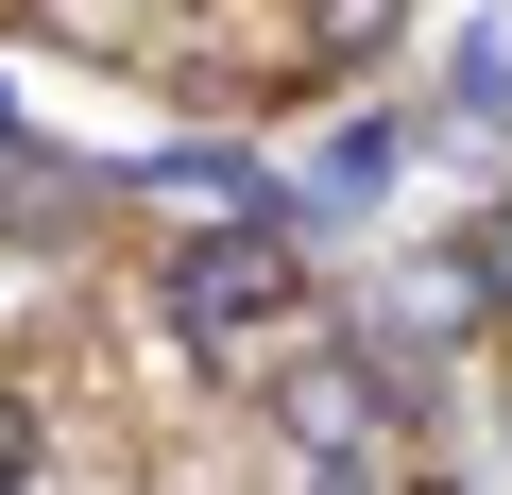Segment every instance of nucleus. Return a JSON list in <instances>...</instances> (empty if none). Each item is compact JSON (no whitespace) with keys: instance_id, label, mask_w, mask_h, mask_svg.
I'll list each match as a JSON object with an SVG mask.
<instances>
[{"instance_id":"nucleus-1","label":"nucleus","mask_w":512,"mask_h":495,"mask_svg":"<svg viewBox=\"0 0 512 495\" xmlns=\"http://www.w3.org/2000/svg\"><path fill=\"white\" fill-rule=\"evenodd\" d=\"M154 308H171L188 359H256L274 325H308V274H291L274 222H222V239H188V257H154Z\"/></svg>"},{"instance_id":"nucleus-2","label":"nucleus","mask_w":512,"mask_h":495,"mask_svg":"<svg viewBox=\"0 0 512 495\" xmlns=\"http://www.w3.org/2000/svg\"><path fill=\"white\" fill-rule=\"evenodd\" d=\"M291 444H308V461H376V393H359L342 359H325V376H291Z\"/></svg>"},{"instance_id":"nucleus-3","label":"nucleus","mask_w":512,"mask_h":495,"mask_svg":"<svg viewBox=\"0 0 512 495\" xmlns=\"http://www.w3.org/2000/svg\"><path fill=\"white\" fill-rule=\"evenodd\" d=\"M376 35H393V0H308V52H325V69H342V52H376Z\"/></svg>"},{"instance_id":"nucleus-4","label":"nucleus","mask_w":512,"mask_h":495,"mask_svg":"<svg viewBox=\"0 0 512 495\" xmlns=\"http://www.w3.org/2000/svg\"><path fill=\"white\" fill-rule=\"evenodd\" d=\"M308 495H393V461H308Z\"/></svg>"},{"instance_id":"nucleus-5","label":"nucleus","mask_w":512,"mask_h":495,"mask_svg":"<svg viewBox=\"0 0 512 495\" xmlns=\"http://www.w3.org/2000/svg\"><path fill=\"white\" fill-rule=\"evenodd\" d=\"M478 291H495V308H512V222H478Z\"/></svg>"}]
</instances>
